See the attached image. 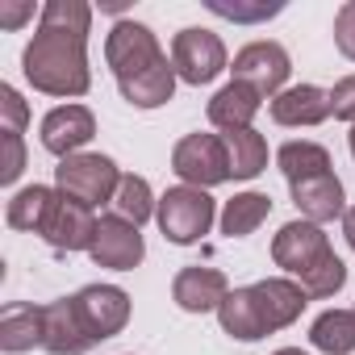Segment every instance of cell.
I'll return each mask as SVG.
<instances>
[{
    "instance_id": "obj_1",
    "label": "cell",
    "mask_w": 355,
    "mask_h": 355,
    "mask_svg": "<svg viewBox=\"0 0 355 355\" xmlns=\"http://www.w3.org/2000/svg\"><path fill=\"white\" fill-rule=\"evenodd\" d=\"M21 71L34 84V92H46V96H84L92 88L88 42L67 38V34H51V30H38L26 42Z\"/></svg>"
},
{
    "instance_id": "obj_2",
    "label": "cell",
    "mask_w": 355,
    "mask_h": 355,
    "mask_svg": "<svg viewBox=\"0 0 355 355\" xmlns=\"http://www.w3.org/2000/svg\"><path fill=\"white\" fill-rule=\"evenodd\" d=\"M218 218H222V214H218V201H214L205 189H193V184L167 189V193L159 197V209H155V222H159L163 239L175 243V247L201 243V239L214 230Z\"/></svg>"
},
{
    "instance_id": "obj_3",
    "label": "cell",
    "mask_w": 355,
    "mask_h": 355,
    "mask_svg": "<svg viewBox=\"0 0 355 355\" xmlns=\"http://www.w3.org/2000/svg\"><path fill=\"white\" fill-rule=\"evenodd\" d=\"M121 175H125V171H121L109 155H101V150H80V155H71V159H59V167H55V189H59L63 197H71V201H80V205H88V209H96V205H113Z\"/></svg>"
},
{
    "instance_id": "obj_4",
    "label": "cell",
    "mask_w": 355,
    "mask_h": 355,
    "mask_svg": "<svg viewBox=\"0 0 355 355\" xmlns=\"http://www.w3.org/2000/svg\"><path fill=\"white\" fill-rule=\"evenodd\" d=\"M171 171L193 189H218L230 180V155H226V138L222 134H184L171 146Z\"/></svg>"
},
{
    "instance_id": "obj_5",
    "label": "cell",
    "mask_w": 355,
    "mask_h": 355,
    "mask_svg": "<svg viewBox=\"0 0 355 355\" xmlns=\"http://www.w3.org/2000/svg\"><path fill=\"white\" fill-rule=\"evenodd\" d=\"M171 67L184 84L201 88V84H214L230 59H226V42L214 34V30H201V26H184L180 34L171 38Z\"/></svg>"
},
{
    "instance_id": "obj_6",
    "label": "cell",
    "mask_w": 355,
    "mask_h": 355,
    "mask_svg": "<svg viewBox=\"0 0 355 355\" xmlns=\"http://www.w3.org/2000/svg\"><path fill=\"white\" fill-rule=\"evenodd\" d=\"M230 71H234V80H239V84L255 88L263 101H272V96H280V92L288 88L293 59H288V51H284L280 42L263 38V42H247V46L234 55Z\"/></svg>"
},
{
    "instance_id": "obj_7",
    "label": "cell",
    "mask_w": 355,
    "mask_h": 355,
    "mask_svg": "<svg viewBox=\"0 0 355 355\" xmlns=\"http://www.w3.org/2000/svg\"><path fill=\"white\" fill-rule=\"evenodd\" d=\"M159 59H167V55H163L155 30L142 26V21H117V26L109 30V38H105V63L113 67L117 84L142 76V71L155 67Z\"/></svg>"
},
{
    "instance_id": "obj_8",
    "label": "cell",
    "mask_w": 355,
    "mask_h": 355,
    "mask_svg": "<svg viewBox=\"0 0 355 355\" xmlns=\"http://www.w3.org/2000/svg\"><path fill=\"white\" fill-rule=\"evenodd\" d=\"M330 251H334V247H330L326 230L313 226V222H305V218L284 222V226L276 230V239H272V263L284 268V272L297 276V280H301L305 272H313Z\"/></svg>"
},
{
    "instance_id": "obj_9",
    "label": "cell",
    "mask_w": 355,
    "mask_h": 355,
    "mask_svg": "<svg viewBox=\"0 0 355 355\" xmlns=\"http://www.w3.org/2000/svg\"><path fill=\"white\" fill-rule=\"evenodd\" d=\"M71 301H76V313H80L92 343H105V338L121 334L125 322H130V293L117 288V284H84Z\"/></svg>"
},
{
    "instance_id": "obj_10",
    "label": "cell",
    "mask_w": 355,
    "mask_h": 355,
    "mask_svg": "<svg viewBox=\"0 0 355 355\" xmlns=\"http://www.w3.org/2000/svg\"><path fill=\"white\" fill-rule=\"evenodd\" d=\"M88 259L96 268H113V272H134L142 259H146V243H142V230L117 214H105L96 222V239H92V251Z\"/></svg>"
},
{
    "instance_id": "obj_11",
    "label": "cell",
    "mask_w": 355,
    "mask_h": 355,
    "mask_svg": "<svg viewBox=\"0 0 355 355\" xmlns=\"http://www.w3.org/2000/svg\"><path fill=\"white\" fill-rule=\"evenodd\" d=\"M42 146L55 155V159H71L80 155L92 138H96V117L88 105H55L46 117H42V130H38Z\"/></svg>"
},
{
    "instance_id": "obj_12",
    "label": "cell",
    "mask_w": 355,
    "mask_h": 355,
    "mask_svg": "<svg viewBox=\"0 0 355 355\" xmlns=\"http://www.w3.org/2000/svg\"><path fill=\"white\" fill-rule=\"evenodd\" d=\"M251 293H255V305H259V318H263V330H268V334L293 326V322L305 313V305H309V293H305L301 280H293V276L255 280Z\"/></svg>"
},
{
    "instance_id": "obj_13",
    "label": "cell",
    "mask_w": 355,
    "mask_h": 355,
    "mask_svg": "<svg viewBox=\"0 0 355 355\" xmlns=\"http://www.w3.org/2000/svg\"><path fill=\"white\" fill-rule=\"evenodd\" d=\"M226 293H230L226 272L201 268V263L180 268V272H175V280H171V301L180 305L184 313H218V305L226 301Z\"/></svg>"
},
{
    "instance_id": "obj_14",
    "label": "cell",
    "mask_w": 355,
    "mask_h": 355,
    "mask_svg": "<svg viewBox=\"0 0 355 355\" xmlns=\"http://www.w3.org/2000/svg\"><path fill=\"white\" fill-rule=\"evenodd\" d=\"M96 209H88V205H80V201H71V197H63L59 193V205H55V214H51V222H46V230H42V239L55 247V251H92V239H96Z\"/></svg>"
},
{
    "instance_id": "obj_15",
    "label": "cell",
    "mask_w": 355,
    "mask_h": 355,
    "mask_svg": "<svg viewBox=\"0 0 355 355\" xmlns=\"http://www.w3.org/2000/svg\"><path fill=\"white\" fill-rule=\"evenodd\" d=\"M288 193H293V205L301 209V218L313 222V226H326V222L347 214V193H343V180L334 171L297 180V184H288Z\"/></svg>"
},
{
    "instance_id": "obj_16",
    "label": "cell",
    "mask_w": 355,
    "mask_h": 355,
    "mask_svg": "<svg viewBox=\"0 0 355 355\" xmlns=\"http://www.w3.org/2000/svg\"><path fill=\"white\" fill-rule=\"evenodd\" d=\"M268 113H272L276 125H288V130L322 125L330 117V92L318 88V84H293V88H284L280 96L268 101Z\"/></svg>"
},
{
    "instance_id": "obj_17",
    "label": "cell",
    "mask_w": 355,
    "mask_h": 355,
    "mask_svg": "<svg viewBox=\"0 0 355 355\" xmlns=\"http://www.w3.org/2000/svg\"><path fill=\"white\" fill-rule=\"evenodd\" d=\"M46 343V309L30 305V301H13L0 313V351L5 355H26V351H42Z\"/></svg>"
},
{
    "instance_id": "obj_18",
    "label": "cell",
    "mask_w": 355,
    "mask_h": 355,
    "mask_svg": "<svg viewBox=\"0 0 355 355\" xmlns=\"http://www.w3.org/2000/svg\"><path fill=\"white\" fill-rule=\"evenodd\" d=\"M259 109H263V96H259L255 88L230 80V84H222V88L214 92V101H209L205 113H209V125H214V130L234 134V130H255L251 121H255Z\"/></svg>"
},
{
    "instance_id": "obj_19",
    "label": "cell",
    "mask_w": 355,
    "mask_h": 355,
    "mask_svg": "<svg viewBox=\"0 0 355 355\" xmlns=\"http://www.w3.org/2000/svg\"><path fill=\"white\" fill-rule=\"evenodd\" d=\"M42 309H46V343H42V351H51V355H88L96 347L88 338V330H84L71 297L46 301Z\"/></svg>"
},
{
    "instance_id": "obj_20",
    "label": "cell",
    "mask_w": 355,
    "mask_h": 355,
    "mask_svg": "<svg viewBox=\"0 0 355 355\" xmlns=\"http://www.w3.org/2000/svg\"><path fill=\"white\" fill-rule=\"evenodd\" d=\"M55 205H59V189H51V184H26L5 205V222L13 230H21V234H42L46 222H51V214H55Z\"/></svg>"
},
{
    "instance_id": "obj_21",
    "label": "cell",
    "mask_w": 355,
    "mask_h": 355,
    "mask_svg": "<svg viewBox=\"0 0 355 355\" xmlns=\"http://www.w3.org/2000/svg\"><path fill=\"white\" fill-rule=\"evenodd\" d=\"M175 80H180V76H175L171 59H159L155 67H146L134 80H121L117 88H121L125 105H134V109H159V105H167L175 96Z\"/></svg>"
},
{
    "instance_id": "obj_22",
    "label": "cell",
    "mask_w": 355,
    "mask_h": 355,
    "mask_svg": "<svg viewBox=\"0 0 355 355\" xmlns=\"http://www.w3.org/2000/svg\"><path fill=\"white\" fill-rule=\"evenodd\" d=\"M218 322H222V330H226L230 338H239V343H255V338H263V334H268V330H263V318H259V305H255L251 284H247V288H230V293H226V301L218 305Z\"/></svg>"
},
{
    "instance_id": "obj_23",
    "label": "cell",
    "mask_w": 355,
    "mask_h": 355,
    "mask_svg": "<svg viewBox=\"0 0 355 355\" xmlns=\"http://www.w3.org/2000/svg\"><path fill=\"white\" fill-rule=\"evenodd\" d=\"M268 214H272V197L268 193H234L222 205L218 226H222L226 239H247V234H255L268 222Z\"/></svg>"
},
{
    "instance_id": "obj_24",
    "label": "cell",
    "mask_w": 355,
    "mask_h": 355,
    "mask_svg": "<svg viewBox=\"0 0 355 355\" xmlns=\"http://www.w3.org/2000/svg\"><path fill=\"white\" fill-rule=\"evenodd\" d=\"M309 343L322 355H351L355 351V309H326L309 326Z\"/></svg>"
},
{
    "instance_id": "obj_25",
    "label": "cell",
    "mask_w": 355,
    "mask_h": 355,
    "mask_svg": "<svg viewBox=\"0 0 355 355\" xmlns=\"http://www.w3.org/2000/svg\"><path fill=\"white\" fill-rule=\"evenodd\" d=\"M276 167L284 171V180L297 184V180H309V175H322L330 171V150L318 146V142H305V138H293L276 150Z\"/></svg>"
},
{
    "instance_id": "obj_26",
    "label": "cell",
    "mask_w": 355,
    "mask_h": 355,
    "mask_svg": "<svg viewBox=\"0 0 355 355\" xmlns=\"http://www.w3.org/2000/svg\"><path fill=\"white\" fill-rule=\"evenodd\" d=\"M226 138V155H230V180H255L268 167V142L255 130H234L222 134Z\"/></svg>"
},
{
    "instance_id": "obj_27",
    "label": "cell",
    "mask_w": 355,
    "mask_h": 355,
    "mask_svg": "<svg viewBox=\"0 0 355 355\" xmlns=\"http://www.w3.org/2000/svg\"><path fill=\"white\" fill-rule=\"evenodd\" d=\"M155 209H159V197L150 193V180H146V175L125 171L121 184H117V197H113V214L125 218V222H134L142 230V222H150Z\"/></svg>"
},
{
    "instance_id": "obj_28",
    "label": "cell",
    "mask_w": 355,
    "mask_h": 355,
    "mask_svg": "<svg viewBox=\"0 0 355 355\" xmlns=\"http://www.w3.org/2000/svg\"><path fill=\"white\" fill-rule=\"evenodd\" d=\"M38 30H51V34H67V38H84L88 42L92 9L84 5V0H51V5L38 13Z\"/></svg>"
},
{
    "instance_id": "obj_29",
    "label": "cell",
    "mask_w": 355,
    "mask_h": 355,
    "mask_svg": "<svg viewBox=\"0 0 355 355\" xmlns=\"http://www.w3.org/2000/svg\"><path fill=\"white\" fill-rule=\"evenodd\" d=\"M209 13L234 21V26H251V21H268V17H280L284 5L280 0H209Z\"/></svg>"
},
{
    "instance_id": "obj_30",
    "label": "cell",
    "mask_w": 355,
    "mask_h": 355,
    "mask_svg": "<svg viewBox=\"0 0 355 355\" xmlns=\"http://www.w3.org/2000/svg\"><path fill=\"white\" fill-rule=\"evenodd\" d=\"M343 284H347V263H343V259H338L334 251H330V255H326V259H322V263H318L313 272H305V276H301V288L309 293V301L334 297V293H338Z\"/></svg>"
},
{
    "instance_id": "obj_31",
    "label": "cell",
    "mask_w": 355,
    "mask_h": 355,
    "mask_svg": "<svg viewBox=\"0 0 355 355\" xmlns=\"http://www.w3.org/2000/svg\"><path fill=\"white\" fill-rule=\"evenodd\" d=\"M26 125H30V105L21 101V92L13 84H0V130L26 134Z\"/></svg>"
},
{
    "instance_id": "obj_32",
    "label": "cell",
    "mask_w": 355,
    "mask_h": 355,
    "mask_svg": "<svg viewBox=\"0 0 355 355\" xmlns=\"http://www.w3.org/2000/svg\"><path fill=\"white\" fill-rule=\"evenodd\" d=\"M21 171H26V138L0 130V184H17Z\"/></svg>"
},
{
    "instance_id": "obj_33",
    "label": "cell",
    "mask_w": 355,
    "mask_h": 355,
    "mask_svg": "<svg viewBox=\"0 0 355 355\" xmlns=\"http://www.w3.org/2000/svg\"><path fill=\"white\" fill-rule=\"evenodd\" d=\"M334 46L343 59L355 63V0L338 5V13H334Z\"/></svg>"
},
{
    "instance_id": "obj_34",
    "label": "cell",
    "mask_w": 355,
    "mask_h": 355,
    "mask_svg": "<svg viewBox=\"0 0 355 355\" xmlns=\"http://www.w3.org/2000/svg\"><path fill=\"white\" fill-rule=\"evenodd\" d=\"M330 117L355 125V76H343V80L330 88Z\"/></svg>"
},
{
    "instance_id": "obj_35",
    "label": "cell",
    "mask_w": 355,
    "mask_h": 355,
    "mask_svg": "<svg viewBox=\"0 0 355 355\" xmlns=\"http://www.w3.org/2000/svg\"><path fill=\"white\" fill-rule=\"evenodd\" d=\"M26 21H34V5H0V26L5 30H21Z\"/></svg>"
},
{
    "instance_id": "obj_36",
    "label": "cell",
    "mask_w": 355,
    "mask_h": 355,
    "mask_svg": "<svg viewBox=\"0 0 355 355\" xmlns=\"http://www.w3.org/2000/svg\"><path fill=\"white\" fill-rule=\"evenodd\" d=\"M343 239H347V247L355 251V205L343 214Z\"/></svg>"
},
{
    "instance_id": "obj_37",
    "label": "cell",
    "mask_w": 355,
    "mask_h": 355,
    "mask_svg": "<svg viewBox=\"0 0 355 355\" xmlns=\"http://www.w3.org/2000/svg\"><path fill=\"white\" fill-rule=\"evenodd\" d=\"M272 355H309V351H301V347H280V351H272Z\"/></svg>"
},
{
    "instance_id": "obj_38",
    "label": "cell",
    "mask_w": 355,
    "mask_h": 355,
    "mask_svg": "<svg viewBox=\"0 0 355 355\" xmlns=\"http://www.w3.org/2000/svg\"><path fill=\"white\" fill-rule=\"evenodd\" d=\"M347 146H351V159H355V125H351V134H347Z\"/></svg>"
},
{
    "instance_id": "obj_39",
    "label": "cell",
    "mask_w": 355,
    "mask_h": 355,
    "mask_svg": "<svg viewBox=\"0 0 355 355\" xmlns=\"http://www.w3.org/2000/svg\"><path fill=\"white\" fill-rule=\"evenodd\" d=\"M351 309H355V305H351Z\"/></svg>"
}]
</instances>
